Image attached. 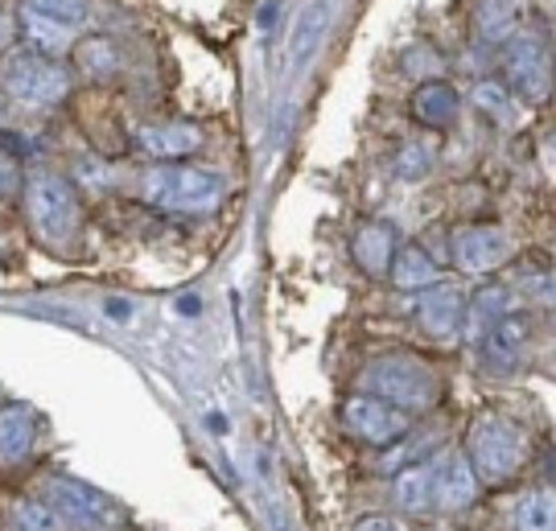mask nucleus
Segmentation results:
<instances>
[{
    "mask_svg": "<svg viewBox=\"0 0 556 531\" xmlns=\"http://www.w3.org/2000/svg\"><path fill=\"white\" fill-rule=\"evenodd\" d=\"M482 482H478L470 457L462 450L433 453V511L438 515H466L478 503Z\"/></svg>",
    "mask_w": 556,
    "mask_h": 531,
    "instance_id": "nucleus-8",
    "label": "nucleus"
},
{
    "mask_svg": "<svg viewBox=\"0 0 556 531\" xmlns=\"http://www.w3.org/2000/svg\"><path fill=\"white\" fill-rule=\"evenodd\" d=\"M34 445H38V413L21 400L0 404V470L29 462Z\"/></svg>",
    "mask_w": 556,
    "mask_h": 531,
    "instance_id": "nucleus-13",
    "label": "nucleus"
},
{
    "mask_svg": "<svg viewBox=\"0 0 556 531\" xmlns=\"http://www.w3.org/2000/svg\"><path fill=\"white\" fill-rule=\"evenodd\" d=\"M507 309H516L511 305V293L503 289V285H486V289H478L475 296H466V317H462V334L478 342V338L486 334V326L503 317Z\"/></svg>",
    "mask_w": 556,
    "mask_h": 531,
    "instance_id": "nucleus-20",
    "label": "nucleus"
},
{
    "mask_svg": "<svg viewBox=\"0 0 556 531\" xmlns=\"http://www.w3.org/2000/svg\"><path fill=\"white\" fill-rule=\"evenodd\" d=\"M363 388L388 404H396L400 413H408L413 420L433 413L445 395L438 367L413 351H388L371 358L367 375H363Z\"/></svg>",
    "mask_w": 556,
    "mask_h": 531,
    "instance_id": "nucleus-2",
    "label": "nucleus"
},
{
    "mask_svg": "<svg viewBox=\"0 0 556 531\" xmlns=\"http://www.w3.org/2000/svg\"><path fill=\"white\" fill-rule=\"evenodd\" d=\"M425 169H429V153H425V149H404V153H400V161H396L400 177L413 181V177H420Z\"/></svg>",
    "mask_w": 556,
    "mask_h": 531,
    "instance_id": "nucleus-30",
    "label": "nucleus"
},
{
    "mask_svg": "<svg viewBox=\"0 0 556 531\" xmlns=\"http://www.w3.org/2000/svg\"><path fill=\"white\" fill-rule=\"evenodd\" d=\"M17 528H62V519L54 515V507L46 503V498H17V507H13V515H9Z\"/></svg>",
    "mask_w": 556,
    "mask_h": 531,
    "instance_id": "nucleus-27",
    "label": "nucleus"
},
{
    "mask_svg": "<svg viewBox=\"0 0 556 531\" xmlns=\"http://www.w3.org/2000/svg\"><path fill=\"white\" fill-rule=\"evenodd\" d=\"M388 276H392V285H396V289H404V293H420V289L438 285L441 268H438V260L429 256L420 243H400L396 256H392V268H388Z\"/></svg>",
    "mask_w": 556,
    "mask_h": 531,
    "instance_id": "nucleus-19",
    "label": "nucleus"
},
{
    "mask_svg": "<svg viewBox=\"0 0 556 531\" xmlns=\"http://www.w3.org/2000/svg\"><path fill=\"white\" fill-rule=\"evenodd\" d=\"M462 317H466V289L454 280H438L417 296V326L425 338H433L441 346H450L462 338Z\"/></svg>",
    "mask_w": 556,
    "mask_h": 531,
    "instance_id": "nucleus-11",
    "label": "nucleus"
},
{
    "mask_svg": "<svg viewBox=\"0 0 556 531\" xmlns=\"http://www.w3.org/2000/svg\"><path fill=\"white\" fill-rule=\"evenodd\" d=\"M71 59H75V66H79L83 75H91V79H112L119 71V46L112 38H83V41H75Z\"/></svg>",
    "mask_w": 556,
    "mask_h": 531,
    "instance_id": "nucleus-23",
    "label": "nucleus"
},
{
    "mask_svg": "<svg viewBox=\"0 0 556 531\" xmlns=\"http://www.w3.org/2000/svg\"><path fill=\"white\" fill-rule=\"evenodd\" d=\"M21 206L25 223L38 236L41 248H50L54 256H71L83 239V198L79 186L66 174L54 169H34L21 181Z\"/></svg>",
    "mask_w": 556,
    "mask_h": 531,
    "instance_id": "nucleus-1",
    "label": "nucleus"
},
{
    "mask_svg": "<svg viewBox=\"0 0 556 531\" xmlns=\"http://www.w3.org/2000/svg\"><path fill=\"white\" fill-rule=\"evenodd\" d=\"M17 38H21V17L17 13H4V9H0V59L17 46Z\"/></svg>",
    "mask_w": 556,
    "mask_h": 531,
    "instance_id": "nucleus-31",
    "label": "nucleus"
},
{
    "mask_svg": "<svg viewBox=\"0 0 556 531\" xmlns=\"http://www.w3.org/2000/svg\"><path fill=\"white\" fill-rule=\"evenodd\" d=\"M475 99L486 116L503 119L507 112H511V96H507V87H503V83H482V87L475 91Z\"/></svg>",
    "mask_w": 556,
    "mask_h": 531,
    "instance_id": "nucleus-28",
    "label": "nucleus"
},
{
    "mask_svg": "<svg viewBox=\"0 0 556 531\" xmlns=\"http://www.w3.org/2000/svg\"><path fill=\"white\" fill-rule=\"evenodd\" d=\"M503 66H507V87L519 99L536 103L548 91V50L536 34H516L503 46Z\"/></svg>",
    "mask_w": 556,
    "mask_h": 531,
    "instance_id": "nucleus-12",
    "label": "nucleus"
},
{
    "mask_svg": "<svg viewBox=\"0 0 556 531\" xmlns=\"http://www.w3.org/2000/svg\"><path fill=\"white\" fill-rule=\"evenodd\" d=\"M457 108H462V99H457L454 83L445 79H429L413 91V119H417L420 128H429V132L450 128L457 119Z\"/></svg>",
    "mask_w": 556,
    "mask_h": 531,
    "instance_id": "nucleus-18",
    "label": "nucleus"
},
{
    "mask_svg": "<svg viewBox=\"0 0 556 531\" xmlns=\"http://www.w3.org/2000/svg\"><path fill=\"white\" fill-rule=\"evenodd\" d=\"M21 181L25 174H21L17 157L9 149H0V198H21Z\"/></svg>",
    "mask_w": 556,
    "mask_h": 531,
    "instance_id": "nucleus-29",
    "label": "nucleus"
},
{
    "mask_svg": "<svg viewBox=\"0 0 556 531\" xmlns=\"http://www.w3.org/2000/svg\"><path fill=\"white\" fill-rule=\"evenodd\" d=\"M330 17H334V0H305L298 9V21H293V34H289V59L293 66H305L309 54L321 46L326 29H330Z\"/></svg>",
    "mask_w": 556,
    "mask_h": 531,
    "instance_id": "nucleus-17",
    "label": "nucleus"
},
{
    "mask_svg": "<svg viewBox=\"0 0 556 531\" xmlns=\"http://www.w3.org/2000/svg\"><path fill=\"white\" fill-rule=\"evenodd\" d=\"M0 87L9 103H21V108H50L66 99L71 91V71L62 66L59 59L41 54L34 46H13L4 59H0Z\"/></svg>",
    "mask_w": 556,
    "mask_h": 531,
    "instance_id": "nucleus-4",
    "label": "nucleus"
},
{
    "mask_svg": "<svg viewBox=\"0 0 556 531\" xmlns=\"http://www.w3.org/2000/svg\"><path fill=\"white\" fill-rule=\"evenodd\" d=\"M227 181L215 169L202 165H178V161H157L140 177V198L165 215H211L223 206Z\"/></svg>",
    "mask_w": 556,
    "mask_h": 531,
    "instance_id": "nucleus-3",
    "label": "nucleus"
},
{
    "mask_svg": "<svg viewBox=\"0 0 556 531\" xmlns=\"http://www.w3.org/2000/svg\"><path fill=\"white\" fill-rule=\"evenodd\" d=\"M523 433L507 416L498 413H482L470 425V437H466V457L475 466L478 482L482 486H507L516 482L519 470H523Z\"/></svg>",
    "mask_w": 556,
    "mask_h": 531,
    "instance_id": "nucleus-5",
    "label": "nucleus"
},
{
    "mask_svg": "<svg viewBox=\"0 0 556 531\" xmlns=\"http://www.w3.org/2000/svg\"><path fill=\"white\" fill-rule=\"evenodd\" d=\"M392 507L404 515L433 511V453L392 473Z\"/></svg>",
    "mask_w": 556,
    "mask_h": 531,
    "instance_id": "nucleus-16",
    "label": "nucleus"
},
{
    "mask_svg": "<svg viewBox=\"0 0 556 531\" xmlns=\"http://www.w3.org/2000/svg\"><path fill=\"white\" fill-rule=\"evenodd\" d=\"M396 248H400V231L392 227V223H383V218L358 223L355 239H351V256H355V264L367 276H376V280L379 276H388Z\"/></svg>",
    "mask_w": 556,
    "mask_h": 531,
    "instance_id": "nucleus-15",
    "label": "nucleus"
},
{
    "mask_svg": "<svg viewBox=\"0 0 556 531\" xmlns=\"http://www.w3.org/2000/svg\"><path fill=\"white\" fill-rule=\"evenodd\" d=\"M41 498L54 507V515L62 519V528H108V523H119V519H124V515L112 507L108 494H100L96 486L79 482V478H66V473L46 478Z\"/></svg>",
    "mask_w": 556,
    "mask_h": 531,
    "instance_id": "nucleus-7",
    "label": "nucleus"
},
{
    "mask_svg": "<svg viewBox=\"0 0 556 531\" xmlns=\"http://www.w3.org/2000/svg\"><path fill=\"white\" fill-rule=\"evenodd\" d=\"M528 342H532V317L523 314V309H507V314L495 317V321L486 326V334L478 338L475 346H478V358H482L486 371L507 375L523 363Z\"/></svg>",
    "mask_w": 556,
    "mask_h": 531,
    "instance_id": "nucleus-10",
    "label": "nucleus"
},
{
    "mask_svg": "<svg viewBox=\"0 0 556 531\" xmlns=\"http://www.w3.org/2000/svg\"><path fill=\"white\" fill-rule=\"evenodd\" d=\"M140 149L157 161H181L190 153H199L202 128L199 124H186V119H153L137 132Z\"/></svg>",
    "mask_w": 556,
    "mask_h": 531,
    "instance_id": "nucleus-14",
    "label": "nucleus"
},
{
    "mask_svg": "<svg viewBox=\"0 0 556 531\" xmlns=\"http://www.w3.org/2000/svg\"><path fill=\"white\" fill-rule=\"evenodd\" d=\"M338 420L358 445H371V450H383V445H392L396 437L413 429V416L400 413L396 404H388V400H379L371 392L346 395L342 408H338Z\"/></svg>",
    "mask_w": 556,
    "mask_h": 531,
    "instance_id": "nucleus-6",
    "label": "nucleus"
},
{
    "mask_svg": "<svg viewBox=\"0 0 556 531\" xmlns=\"http://www.w3.org/2000/svg\"><path fill=\"white\" fill-rule=\"evenodd\" d=\"M511 523L528 531H548L553 528V494L540 491V494H523L511 511Z\"/></svg>",
    "mask_w": 556,
    "mask_h": 531,
    "instance_id": "nucleus-25",
    "label": "nucleus"
},
{
    "mask_svg": "<svg viewBox=\"0 0 556 531\" xmlns=\"http://www.w3.org/2000/svg\"><path fill=\"white\" fill-rule=\"evenodd\" d=\"M475 34L482 46H507L519 34V4H511V0H482L475 17Z\"/></svg>",
    "mask_w": 556,
    "mask_h": 531,
    "instance_id": "nucleus-22",
    "label": "nucleus"
},
{
    "mask_svg": "<svg viewBox=\"0 0 556 531\" xmlns=\"http://www.w3.org/2000/svg\"><path fill=\"white\" fill-rule=\"evenodd\" d=\"M21 34H25V41L34 46V50H41V54H50V59H62V54H71L75 50V29H66V25H59V21L41 17V13H34V9H21Z\"/></svg>",
    "mask_w": 556,
    "mask_h": 531,
    "instance_id": "nucleus-21",
    "label": "nucleus"
},
{
    "mask_svg": "<svg viewBox=\"0 0 556 531\" xmlns=\"http://www.w3.org/2000/svg\"><path fill=\"white\" fill-rule=\"evenodd\" d=\"M25 9H34L41 17L59 21L66 29H79L83 21L91 17V4L87 0H25Z\"/></svg>",
    "mask_w": 556,
    "mask_h": 531,
    "instance_id": "nucleus-26",
    "label": "nucleus"
},
{
    "mask_svg": "<svg viewBox=\"0 0 556 531\" xmlns=\"http://www.w3.org/2000/svg\"><path fill=\"white\" fill-rule=\"evenodd\" d=\"M9 124V96H4V87H0V128Z\"/></svg>",
    "mask_w": 556,
    "mask_h": 531,
    "instance_id": "nucleus-32",
    "label": "nucleus"
},
{
    "mask_svg": "<svg viewBox=\"0 0 556 531\" xmlns=\"http://www.w3.org/2000/svg\"><path fill=\"white\" fill-rule=\"evenodd\" d=\"M433 445H438L433 437H417V433H413V429H408V433L396 437L392 445H383V450H379L376 470H379V473H396L400 466H408V462H420V457H429V453H438V450H433Z\"/></svg>",
    "mask_w": 556,
    "mask_h": 531,
    "instance_id": "nucleus-24",
    "label": "nucleus"
},
{
    "mask_svg": "<svg viewBox=\"0 0 556 531\" xmlns=\"http://www.w3.org/2000/svg\"><path fill=\"white\" fill-rule=\"evenodd\" d=\"M516 256V239L495 223H475L454 236V264L466 276H491Z\"/></svg>",
    "mask_w": 556,
    "mask_h": 531,
    "instance_id": "nucleus-9",
    "label": "nucleus"
}]
</instances>
